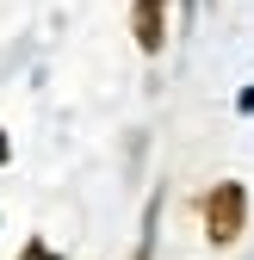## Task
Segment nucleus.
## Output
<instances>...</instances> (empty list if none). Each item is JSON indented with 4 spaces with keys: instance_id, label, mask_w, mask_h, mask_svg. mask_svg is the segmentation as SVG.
<instances>
[{
    "instance_id": "1",
    "label": "nucleus",
    "mask_w": 254,
    "mask_h": 260,
    "mask_svg": "<svg viewBox=\"0 0 254 260\" xmlns=\"http://www.w3.org/2000/svg\"><path fill=\"white\" fill-rule=\"evenodd\" d=\"M242 230H248V192H242L236 180L211 186V192H205V236H211V248H230Z\"/></svg>"
},
{
    "instance_id": "2",
    "label": "nucleus",
    "mask_w": 254,
    "mask_h": 260,
    "mask_svg": "<svg viewBox=\"0 0 254 260\" xmlns=\"http://www.w3.org/2000/svg\"><path fill=\"white\" fill-rule=\"evenodd\" d=\"M131 31L143 56H162L168 44V0H131Z\"/></svg>"
}]
</instances>
